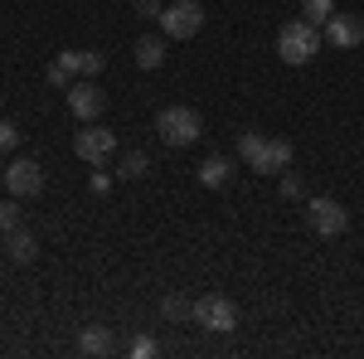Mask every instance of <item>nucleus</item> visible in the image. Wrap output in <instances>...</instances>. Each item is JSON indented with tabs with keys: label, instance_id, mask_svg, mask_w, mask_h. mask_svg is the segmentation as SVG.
I'll return each instance as SVG.
<instances>
[{
	"label": "nucleus",
	"instance_id": "f257e3e1",
	"mask_svg": "<svg viewBox=\"0 0 364 359\" xmlns=\"http://www.w3.org/2000/svg\"><path fill=\"white\" fill-rule=\"evenodd\" d=\"M238 156H243L248 170H257V175H282V170H291V141L287 136H262V132H243V136H238Z\"/></svg>",
	"mask_w": 364,
	"mask_h": 359
},
{
	"label": "nucleus",
	"instance_id": "f03ea898",
	"mask_svg": "<svg viewBox=\"0 0 364 359\" xmlns=\"http://www.w3.org/2000/svg\"><path fill=\"white\" fill-rule=\"evenodd\" d=\"M321 39L326 34L311 25V20H287L277 29V58L287 68H301V63H311V58L321 54Z\"/></svg>",
	"mask_w": 364,
	"mask_h": 359
},
{
	"label": "nucleus",
	"instance_id": "7ed1b4c3",
	"mask_svg": "<svg viewBox=\"0 0 364 359\" xmlns=\"http://www.w3.org/2000/svg\"><path fill=\"white\" fill-rule=\"evenodd\" d=\"M199 132H204V122H199L195 107H166L156 117V136L166 146H195Z\"/></svg>",
	"mask_w": 364,
	"mask_h": 359
},
{
	"label": "nucleus",
	"instance_id": "20e7f679",
	"mask_svg": "<svg viewBox=\"0 0 364 359\" xmlns=\"http://www.w3.org/2000/svg\"><path fill=\"white\" fill-rule=\"evenodd\" d=\"M156 20H161V34L166 39H195L199 29H204V5L199 0H170Z\"/></svg>",
	"mask_w": 364,
	"mask_h": 359
},
{
	"label": "nucleus",
	"instance_id": "39448f33",
	"mask_svg": "<svg viewBox=\"0 0 364 359\" xmlns=\"http://www.w3.org/2000/svg\"><path fill=\"white\" fill-rule=\"evenodd\" d=\"M73 156H78L83 166L102 170V166L117 156V136L107 132V127H97V122H83V132L73 136Z\"/></svg>",
	"mask_w": 364,
	"mask_h": 359
},
{
	"label": "nucleus",
	"instance_id": "423d86ee",
	"mask_svg": "<svg viewBox=\"0 0 364 359\" xmlns=\"http://www.w3.org/2000/svg\"><path fill=\"white\" fill-rule=\"evenodd\" d=\"M195 326H204V331H214V335L238 331V306L228 301V296H219V291H209V296L195 301Z\"/></svg>",
	"mask_w": 364,
	"mask_h": 359
},
{
	"label": "nucleus",
	"instance_id": "0eeeda50",
	"mask_svg": "<svg viewBox=\"0 0 364 359\" xmlns=\"http://www.w3.org/2000/svg\"><path fill=\"white\" fill-rule=\"evenodd\" d=\"M306 223H311V233H321V238H340L350 228V214H345L340 199H306Z\"/></svg>",
	"mask_w": 364,
	"mask_h": 359
},
{
	"label": "nucleus",
	"instance_id": "6e6552de",
	"mask_svg": "<svg viewBox=\"0 0 364 359\" xmlns=\"http://www.w3.org/2000/svg\"><path fill=\"white\" fill-rule=\"evenodd\" d=\"M39 190H44V166L29 161V156H15V161L5 166V194H15V199H34Z\"/></svg>",
	"mask_w": 364,
	"mask_h": 359
},
{
	"label": "nucleus",
	"instance_id": "1a4fd4ad",
	"mask_svg": "<svg viewBox=\"0 0 364 359\" xmlns=\"http://www.w3.org/2000/svg\"><path fill=\"white\" fill-rule=\"evenodd\" d=\"M68 107H73V117H78V122H97V117H102V107H107V92L97 87V78H83V83L68 87Z\"/></svg>",
	"mask_w": 364,
	"mask_h": 359
},
{
	"label": "nucleus",
	"instance_id": "9d476101",
	"mask_svg": "<svg viewBox=\"0 0 364 359\" xmlns=\"http://www.w3.org/2000/svg\"><path fill=\"white\" fill-rule=\"evenodd\" d=\"M326 44L331 49H360L364 44V15H331L326 20Z\"/></svg>",
	"mask_w": 364,
	"mask_h": 359
},
{
	"label": "nucleus",
	"instance_id": "9b49d317",
	"mask_svg": "<svg viewBox=\"0 0 364 359\" xmlns=\"http://www.w3.org/2000/svg\"><path fill=\"white\" fill-rule=\"evenodd\" d=\"M166 54H170V39H166V34H146V39L132 44V58H136V68H146V73H156V68L166 63Z\"/></svg>",
	"mask_w": 364,
	"mask_h": 359
},
{
	"label": "nucleus",
	"instance_id": "f8f14e48",
	"mask_svg": "<svg viewBox=\"0 0 364 359\" xmlns=\"http://www.w3.org/2000/svg\"><path fill=\"white\" fill-rule=\"evenodd\" d=\"M78 73H83V49H63V54L49 63V83L63 87V92L73 87V78H78Z\"/></svg>",
	"mask_w": 364,
	"mask_h": 359
},
{
	"label": "nucleus",
	"instance_id": "ddd939ff",
	"mask_svg": "<svg viewBox=\"0 0 364 359\" xmlns=\"http://www.w3.org/2000/svg\"><path fill=\"white\" fill-rule=\"evenodd\" d=\"M0 248L10 252L15 262H34V257H39V238H34L29 228H10V233L0 238Z\"/></svg>",
	"mask_w": 364,
	"mask_h": 359
},
{
	"label": "nucleus",
	"instance_id": "4468645a",
	"mask_svg": "<svg viewBox=\"0 0 364 359\" xmlns=\"http://www.w3.org/2000/svg\"><path fill=\"white\" fill-rule=\"evenodd\" d=\"M195 180L204 190H224L228 180H233V161H228V156H209V161L195 170Z\"/></svg>",
	"mask_w": 364,
	"mask_h": 359
},
{
	"label": "nucleus",
	"instance_id": "2eb2a0df",
	"mask_svg": "<svg viewBox=\"0 0 364 359\" xmlns=\"http://www.w3.org/2000/svg\"><path fill=\"white\" fill-rule=\"evenodd\" d=\"M78 350H83V355H112V331H107V326H87V331L78 335Z\"/></svg>",
	"mask_w": 364,
	"mask_h": 359
},
{
	"label": "nucleus",
	"instance_id": "dca6fc26",
	"mask_svg": "<svg viewBox=\"0 0 364 359\" xmlns=\"http://www.w3.org/2000/svg\"><path fill=\"white\" fill-rule=\"evenodd\" d=\"M161 316H166V321H195V301L180 296V291H170L166 301H161Z\"/></svg>",
	"mask_w": 364,
	"mask_h": 359
},
{
	"label": "nucleus",
	"instance_id": "f3484780",
	"mask_svg": "<svg viewBox=\"0 0 364 359\" xmlns=\"http://www.w3.org/2000/svg\"><path fill=\"white\" fill-rule=\"evenodd\" d=\"M331 15H336V0H301V20H311L316 29H326Z\"/></svg>",
	"mask_w": 364,
	"mask_h": 359
},
{
	"label": "nucleus",
	"instance_id": "a211bd4d",
	"mask_svg": "<svg viewBox=\"0 0 364 359\" xmlns=\"http://www.w3.org/2000/svg\"><path fill=\"white\" fill-rule=\"evenodd\" d=\"M146 166H151V161H146V151H127L117 175H122V180H141V175H146Z\"/></svg>",
	"mask_w": 364,
	"mask_h": 359
},
{
	"label": "nucleus",
	"instance_id": "6ab92c4d",
	"mask_svg": "<svg viewBox=\"0 0 364 359\" xmlns=\"http://www.w3.org/2000/svg\"><path fill=\"white\" fill-rule=\"evenodd\" d=\"M15 204H20L15 194H5V199H0V233H10V228H20V209H15Z\"/></svg>",
	"mask_w": 364,
	"mask_h": 359
},
{
	"label": "nucleus",
	"instance_id": "aec40b11",
	"mask_svg": "<svg viewBox=\"0 0 364 359\" xmlns=\"http://www.w3.org/2000/svg\"><path fill=\"white\" fill-rule=\"evenodd\" d=\"M15 146H20V127L10 117H0V156H15Z\"/></svg>",
	"mask_w": 364,
	"mask_h": 359
},
{
	"label": "nucleus",
	"instance_id": "412c9836",
	"mask_svg": "<svg viewBox=\"0 0 364 359\" xmlns=\"http://www.w3.org/2000/svg\"><path fill=\"white\" fill-rule=\"evenodd\" d=\"M301 175H291V170H282V199H301Z\"/></svg>",
	"mask_w": 364,
	"mask_h": 359
},
{
	"label": "nucleus",
	"instance_id": "4be33fe9",
	"mask_svg": "<svg viewBox=\"0 0 364 359\" xmlns=\"http://www.w3.org/2000/svg\"><path fill=\"white\" fill-rule=\"evenodd\" d=\"M102 63H107V58L97 54V49H83V78H97V73H102Z\"/></svg>",
	"mask_w": 364,
	"mask_h": 359
},
{
	"label": "nucleus",
	"instance_id": "5701e85b",
	"mask_svg": "<svg viewBox=\"0 0 364 359\" xmlns=\"http://www.w3.org/2000/svg\"><path fill=\"white\" fill-rule=\"evenodd\" d=\"M156 350H161V345H156L151 335H136V340H132V355H136V359H151Z\"/></svg>",
	"mask_w": 364,
	"mask_h": 359
},
{
	"label": "nucleus",
	"instance_id": "b1692460",
	"mask_svg": "<svg viewBox=\"0 0 364 359\" xmlns=\"http://www.w3.org/2000/svg\"><path fill=\"white\" fill-rule=\"evenodd\" d=\"M132 10H136V15H151V20H156V15L166 10V0H132Z\"/></svg>",
	"mask_w": 364,
	"mask_h": 359
},
{
	"label": "nucleus",
	"instance_id": "393cba45",
	"mask_svg": "<svg viewBox=\"0 0 364 359\" xmlns=\"http://www.w3.org/2000/svg\"><path fill=\"white\" fill-rule=\"evenodd\" d=\"M0 102H5V92H0Z\"/></svg>",
	"mask_w": 364,
	"mask_h": 359
},
{
	"label": "nucleus",
	"instance_id": "a878e982",
	"mask_svg": "<svg viewBox=\"0 0 364 359\" xmlns=\"http://www.w3.org/2000/svg\"><path fill=\"white\" fill-rule=\"evenodd\" d=\"M0 238H5V233H0Z\"/></svg>",
	"mask_w": 364,
	"mask_h": 359
}]
</instances>
